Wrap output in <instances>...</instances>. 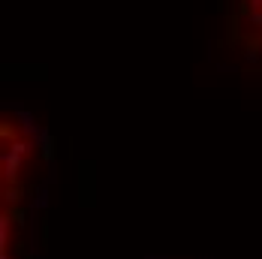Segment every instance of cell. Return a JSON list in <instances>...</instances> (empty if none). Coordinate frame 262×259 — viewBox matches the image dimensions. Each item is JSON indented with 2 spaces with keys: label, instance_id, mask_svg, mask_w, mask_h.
Returning <instances> with one entry per match:
<instances>
[{
  "label": "cell",
  "instance_id": "obj_1",
  "mask_svg": "<svg viewBox=\"0 0 262 259\" xmlns=\"http://www.w3.org/2000/svg\"><path fill=\"white\" fill-rule=\"evenodd\" d=\"M27 154H30V142H25V139H15L6 145V151H3V184L18 181Z\"/></svg>",
  "mask_w": 262,
  "mask_h": 259
},
{
  "label": "cell",
  "instance_id": "obj_2",
  "mask_svg": "<svg viewBox=\"0 0 262 259\" xmlns=\"http://www.w3.org/2000/svg\"><path fill=\"white\" fill-rule=\"evenodd\" d=\"M12 223H15V217L6 211V214H0V250H9V235H12Z\"/></svg>",
  "mask_w": 262,
  "mask_h": 259
},
{
  "label": "cell",
  "instance_id": "obj_3",
  "mask_svg": "<svg viewBox=\"0 0 262 259\" xmlns=\"http://www.w3.org/2000/svg\"><path fill=\"white\" fill-rule=\"evenodd\" d=\"M3 202H6V208L18 205V202H21V184H18V181L6 184V187H3Z\"/></svg>",
  "mask_w": 262,
  "mask_h": 259
},
{
  "label": "cell",
  "instance_id": "obj_4",
  "mask_svg": "<svg viewBox=\"0 0 262 259\" xmlns=\"http://www.w3.org/2000/svg\"><path fill=\"white\" fill-rule=\"evenodd\" d=\"M15 139H18V127H15L9 118H3V121H0V142L9 145V142H15Z\"/></svg>",
  "mask_w": 262,
  "mask_h": 259
},
{
  "label": "cell",
  "instance_id": "obj_5",
  "mask_svg": "<svg viewBox=\"0 0 262 259\" xmlns=\"http://www.w3.org/2000/svg\"><path fill=\"white\" fill-rule=\"evenodd\" d=\"M0 259H9V250H0Z\"/></svg>",
  "mask_w": 262,
  "mask_h": 259
}]
</instances>
